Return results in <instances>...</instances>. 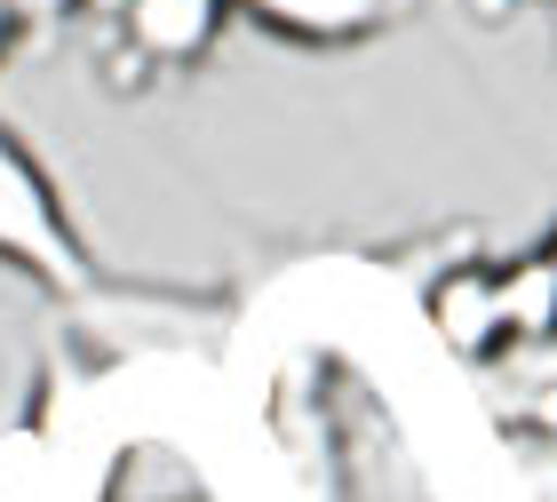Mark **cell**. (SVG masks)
Here are the masks:
<instances>
[{
    "label": "cell",
    "mask_w": 557,
    "mask_h": 502,
    "mask_svg": "<svg viewBox=\"0 0 557 502\" xmlns=\"http://www.w3.org/2000/svg\"><path fill=\"white\" fill-rule=\"evenodd\" d=\"M9 9H16V24H24V33H48V24L81 16V9H96V0H9Z\"/></svg>",
    "instance_id": "obj_8"
},
{
    "label": "cell",
    "mask_w": 557,
    "mask_h": 502,
    "mask_svg": "<svg viewBox=\"0 0 557 502\" xmlns=\"http://www.w3.org/2000/svg\"><path fill=\"white\" fill-rule=\"evenodd\" d=\"M0 264H16L24 280H40L48 295H81L96 280L81 232H72L57 184L40 175V160L24 152V136L0 120Z\"/></svg>",
    "instance_id": "obj_1"
},
{
    "label": "cell",
    "mask_w": 557,
    "mask_h": 502,
    "mask_svg": "<svg viewBox=\"0 0 557 502\" xmlns=\"http://www.w3.org/2000/svg\"><path fill=\"white\" fill-rule=\"evenodd\" d=\"M16 33H24V24H16V9H9V0H0V64H9V48H16Z\"/></svg>",
    "instance_id": "obj_10"
},
{
    "label": "cell",
    "mask_w": 557,
    "mask_h": 502,
    "mask_svg": "<svg viewBox=\"0 0 557 502\" xmlns=\"http://www.w3.org/2000/svg\"><path fill=\"white\" fill-rule=\"evenodd\" d=\"M232 16H256L287 48H367L414 16V0H232Z\"/></svg>",
    "instance_id": "obj_3"
},
{
    "label": "cell",
    "mask_w": 557,
    "mask_h": 502,
    "mask_svg": "<svg viewBox=\"0 0 557 502\" xmlns=\"http://www.w3.org/2000/svg\"><path fill=\"white\" fill-rule=\"evenodd\" d=\"M534 256H542V264L557 271V223H549V232H542V247H534Z\"/></svg>",
    "instance_id": "obj_11"
},
{
    "label": "cell",
    "mask_w": 557,
    "mask_h": 502,
    "mask_svg": "<svg viewBox=\"0 0 557 502\" xmlns=\"http://www.w3.org/2000/svg\"><path fill=\"white\" fill-rule=\"evenodd\" d=\"M470 16L478 24H502V16H518V0H470Z\"/></svg>",
    "instance_id": "obj_9"
},
{
    "label": "cell",
    "mask_w": 557,
    "mask_h": 502,
    "mask_svg": "<svg viewBox=\"0 0 557 502\" xmlns=\"http://www.w3.org/2000/svg\"><path fill=\"white\" fill-rule=\"evenodd\" d=\"M96 9H112V57H104L112 96H136L168 72L208 64L223 24H232V0H96Z\"/></svg>",
    "instance_id": "obj_2"
},
{
    "label": "cell",
    "mask_w": 557,
    "mask_h": 502,
    "mask_svg": "<svg viewBox=\"0 0 557 502\" xmlns=\"http://www.w3.org/2000/svg\"><path fill=\"white\" fill-rule=\"evenodd\" d=\"M494 287H502V328H510V343H549L557 335V271L542 256L502 264Z\"/></svg>",
    "instance_id": "obj_6"
},
{
    "label": "cell",
    "mask_w": 557,
    "mask_h": 502,
    "mask_svg": "<svg viewBox=\"0 0 557 502\" xmlns=\"http://www.w3.org/2000/svg\"><path fill=\"white\" fill-rule=\"evenodd\" d=\"M478 391L502 415L510 439H549L557 446V335L549 343H510L494 367H478Z\"/></svg>",
    "instance_id": "obj_5"
},
{
    "label": "cell",
    "mask_w": 557,
    "mask_h": 502,
    "mask_svg": "<svg viewBox=\"0 0 557 502\" xmlns=\"http://www.w3.org/2000/svg\"><path fill=\"white\" fill-rule=\"evenodd\" d=\"M549 16H557V0H549Z\"/></svg>",
    "instance_id": "obj_12"
},
{
    "label": "cell",
    "mask_w": 557,
    "mask_h": 502,
    "mask_svg": "<svg viewBox=\"0 0 557 502\" xmlns=\"http://www.w3.org/2000/svg\"><path fill=\"white\" fill-rule=\"evenodd\" d=\"M518 463V502H557V446L549 439H510Z\"/></svg>",
    "instance_id": "obj_7"
},
{
    "label": "cell",
    "mask_w": 557,
    "mask_h": 502,
    "mask_svg": "<svg viewBox=\"0 0 557 502\" xmlns=\"http://www.w3.org/2000/svg\"><path fill=\"white\" fill-rule=\"evenodd\" d=\"M430 335H438L462 367H494L502 351H510V328H502V287H494V264H446L438 280H430Z\"/></svg>",
    "instance_id": "obj_4"
}]
</instances>
